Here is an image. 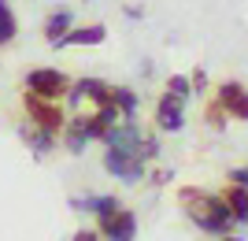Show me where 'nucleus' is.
<instances>
[{"instance_id": "obj_3", "label": "nucleus", "mask_w": 248, "mask_h": 241, "mask_svg": "<svg viewBox=\"0 0 248 241\" xmlns=\"http://www.w3.org/2000/svg\"><path fill=\"white\" fill-rule=\"evenodd\" d=\"M22 112H26V119H30L33 126H45L52 134H60L63 123H67V108H63L60 100H45V96L26 93V89H22Z\"/></svg>"}, {"instance_id": "obj_20", "label": "nucleus", "mask_w": 248, "mask_h": 241, "mask_svg": "<svg viewBox=\"0 0 248 241\" xmlns=\"http://www.w3.org/2000/svg\"><path fill=\"white\" fill-rule=\"evenodd\" d=\"M174 178V175H170V171H152V182L155 186H167V182Z\"/></svg>"}, {"instance_id": "obj_5", "label": "nucleus", "mask_w": 248, "mask_h": 241, "mask_svg": "<svg viewBox=\"0 0 248 241\" xmlns=\"http://www.w3.org/2000/svg\"><path fill=\"white\" fill-rule=\"evenodd\" d=\"M186 126V100L174 93H163L155 100V130H163V134H178Z\"/></svg>"}, {"instance_id": "obj_19", "label": "nucleus", "mask_w": 248, "mask_h": 241, "mask_svg": "<svg viewBox=\"0 0 248 241\" xmlns=\"http://www.w3.org/2000/svg\"><path fill=\"white\" fill-rule=\"evenodd\" d=\"M230 182H237V186L248 189V167H233V171H230Z\"/></svg>"}, {"instance_id": "obj_11", "label": "nucleus", "mask_w": 248, "mask_h": 241, "mask_svg": "<svg viewBox=\"0 0 248 241\" xmlns=\"http://www.w3.org/2000/svg\"><path fill=\"white\" fill-rule=\"evenodd\" d=\"M218 197L226 200V208H230V215H233V223H248V189H245V186L230 182Z\"/></svg>"}, {"instance_id": "obj_13", "label": "nucleus", "mask_w": 248, "mask_h": 241, "mask_svg": "<svg viewBox=\"0 0 248 241\" xmlns=\"http://www.w3.org/2000/svg\"><path fill=\"white\" fill-rule=\"evenodd\" d=\"M111 100H115V108L123 112V119H137V93L130 89V85H111Z\"/></svg>"}, {"instance_id": "obj_14", "label": "nucleus", "mask_w": 248, "mask_h": 241, "mask_svg": "<svg viewBox=\"0 0 248 241\" xmlns=\"http://www.w3.org/2000/svg\"><path fill=\"white\" fill-rule=\"evenodd\" d=\"M167 93H174V96H182V100H186V96L193 93L189 74H170V78H167Z\"/></svg>"}, {"instance_id": "obj_16", "label": "nucleus", "mask_w": 248, "mask_h": 241, "mask_svg": "<svg viewBox=\"0 0 248 241\" xmlns=\"http://www.w3.org/2000/svg\"><path fill=\"white\" fill-rule=\"evenodd\" d=\"M141 156H145V160H155V156H159V141H155L152 134L141 141Z\"/></svg>"}, {"instance_id": "obj_15", "label": "nucleus", "mask_w": 248, "mask_h": 241, "mask_svg": "<svg viewBox=\"0 0 248 241\" xmlns=\"http://www.w3.org/2000/svg\"><path fill=\"white\" fill-rule=\"evenodd\" d=\"M207 123H211V130H222V126H226V108L218 104V100L207 108Z\"/></svg>"}, {"instance_id": "obj_9", "label": "nucleus", "mask_w": 248, "mask_h": 241, "mask_svg": "<svg viewBox=\"0 0 248 241\" xmlns=\"http://www.w3.org/2000/svg\"><path fill=\"white\" fill-rule=\"evenodd\" d=\"M19 137H22V145L30 148L37 160H45L48 152H56V145H60V134H52V130H45V126H19Z\"/></svg>"}, {"instance_id": "obj_4", "label": "nucleus", "mask_w": 248, "mask_h": 241, "mask_svg": "<svg viewBox=\"0 0 248 241\" xmlns=\"http://www.w3.org/2000/svg\"><path fill=\"white\" fill-rule=\"evenodd\" d=\"M104 171L111 178L134 186V182L148 178V160H141L137 152H115V148H104Z\"/></svg>"}, {"instance_id": "obj_7", "label": "nucleus", "mask_w": 248, "mask_h": 241, "mask_svg": "<svg viewBox=\"0 0 248 241\" xmlns=\"http://www.w3.org/2000/svg\"><path fill=\"white\" fill-rule=\"evenodd\" d=\"M218 104L226 108L230 119L248 123V89L241 82H222V85H218Z\"/></svg>"}, {"instance_id": "obj_2", "label": "nucleus", "mask_w": 248, "mask_h": 241, "mask_svg": "<svg viewBox=\"0 0 248 241\" xmlns=\"http://www.w3.org/2000/svg\"><path fill=\"white\" fill-rule=\"evenodd\" d=\"M71 82H74L71 74L56 71V67H33V71H26V78H22V89L45 96V100H63L67 89H71Z\"/></svg>"}, {"instance_id": "obj_12", "label": "nucleus", "mask_w": 248, "mask_h": 241, "mask_svg": "<svg viewBox=\"0 0 248 241\" xmlns=\"http://www.w3.org/2000/svg\"><path fill=\"white\" fill-rule=\"evenodd\" d=\"M15 37H19V15L11 8V0H0V48L15 45Z\"/></svg>"}, {"instance_id": "obj_17", "label": "nucleus", "mask_w": 248, "mask_h": 241, "mask_svg": "<svg viewBox=\"0 0 248 241\" xmlns=\"http://www.w3.org/2000/svg\"><path fill=\"white\" fill-rule=\"evenodd\" d=\"M71 241H104V238H100V230H89V226H82V230H74V234H71Z\"/></svg>"}, {"instance_id": "obj_1", "label": "nucleus", "mask_w": 248, "mask_h": 241, "mask_svg": "<svg viewBox=\"0 0 248 241\" xmlns=\"http://www.w3.org/2000/svg\"><path fill=\"white\" fill-rule=\"evenodd\" d=\"M178 200H182L186 215L193 219V226H200L204 234L222 238V234L233 230V215H230V208H226V200H222V197L186 186V189H178Z\"/></svg>"}, {"instance_id": "obj_18", "label": "nucleus", "mask_w": 248, "mask_h": 241, "mask_svg": "<svg viewBox=\"0 0 248 241\" xmlns=\"http://www.w3.org/2000/svg\"><path fill=\"white\" fill-rule=\"evenodd\" d=\"M189 82H193V93H204V89H207V74L193 71V74H189Z\"/></svg>"}, {"instance_id": "obj_10", "label": "nucleus", "mask_w": 248, "mask_h": 241, "mask_svg": "<svg viewBox=\"0 0 248 241\" xmlns=\"http://www.w3.org/2000/svg\"><path fill=\"white\" fill-rule=\"evenodd\" d=\"M74 26V11H67V8H56V11H48L45 15V22H41V37L56 48V45L63 41V33Z\"/></svg>"}, {"instance_id": "obj_21", "label": "nucleus", "mask_w": 248, "mask_h": 241, "mask_svg": "<svg viewBox=\"0 0 248 241\" xmlns=\"http://www.w3.org/2000/svg\"><path fill=\"white\" fill-rule=\"evenodd\" d=\"M222 241H241V238H230V234H222Z\"/></svg>"}, {"instance_id": "obj_8", "label": "nucleus", "mask_w": 248, "mask_h": 241, "mask_svg": "<svg viewBox=\"0 0 248 241\" xmlns=\"http://www.w3.org/2000/svg\"><path fill=\"white\" fill-rule=\"evenodd\" d=\"M100 238L104 241H134L137 238V215L130 208H119L108 223H100Z\"/></svg>"}, {"instance_id": "obj_6", "label": "nucleus", "mask_w": 248, "mask_h": 241, "mask_svg": "<svg viewBox=\"0 0 248 241\" xmlns=\"http://www.w3.org/2000/svg\"><path fill=\"white\" fill-rule=\"evenodd\" d=\"M104 41H108V26H104V22H85V26L74 22L56 48H74V45H78V48H89V45H104Z\"/></svg>"}]
</instances>
